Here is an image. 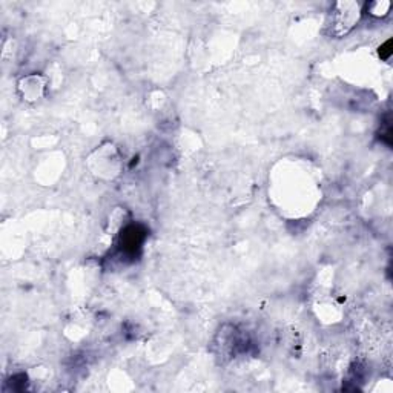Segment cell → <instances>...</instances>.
<instances>
[{
    "mask_svg": "<svg viewBox=\"0 0 393 393\" xmlns=\"http://www.w3.org/2000/svg\"><path fill=\"white\" fill-rule=\"evenodd\" d=\"M343 12L344 16L341 14L338 6H337V11H335V25H333V31L335 34H346L347 31H349L355 22H358V17H359V6L357 3H343Z\"/></svg>",
    "mask_w": 393,
    "mask_h": 393,
    "instance_id": "1",
    "label": "cell"
}]
</instances>
